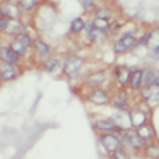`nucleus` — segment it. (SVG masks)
Here are the masks:
<instances>
[{"label": "nucleus", "mask_w": 159, "mask_h": 159, "mask_svg": "<svg viewBox=\"0 0 159 159\" xmlns=\"http://www.w3.org/2000/svg\"><path fill=\"white\" fill-rule=\"evenodd\" d=\"M22 31H24V25L17 19H10L5 33H8V34H20Z\"/></svg>", "instance_id": "obj_13"}, {"label": "nucleus", "mask_w": 159, "mask_h": 159, "mask_svg": "<svg viewBox=\"0 0 159 159\" xmlns=\"http://www.w3.org/2000/svg\"><path fill=\"white\" fill-rule=\"evenodd\" d=\"M145 44L151 52H159V30H153V31L147 33Z\"/></svg>", "instance_id": "obj_6"}, {"label": "nucleus", "mask_w": 159, "mask_h": 159, "mask_svg": "<svg viewBox=\"0 0 159 159\" xmlns=\"http://www.w3.org/2000/svg\"><path fill=\"white\" fill-rule=\"evenodd\" d=\"M86 36H88V39L89 41H97L102 34H103V31L102 30H98L95 25H94V22H91V24H86Z\"/></svg>", "instance_id": "obj_17"}, {"label": "nucleus", "mask_w": 159, "mask_h": 159, "mask_svg": "<svg viewBox=\"0 0 159 159\" xmlns=\"http://www.w3.org/2000/svg\"><path fill=\"white\" fill-rule=\"evenodd\" d=\"M34 48H36V52H38L39 55H48V53H50V47H48L42 39H36V41H34Z\"/></svg>", "instance_id": "obj_19"}, {"label": "nucleus", "mask_w": 159, "mask_h": 159, "mask_svg": "<svg viewBox=\"0 0 159 159\" xmlns=\"http://www.w3.org/2000/svg\"><path fill=\"white\" fill-rule=\"evenodd\" d=\"M100 140H102V145L105 147V150H108L111 153L120 150V139L114 134H103L100 137Z\"/></svg>", "instance_id": "obj_3"}, {"label": "nucleus", "mask_w": 159, "mask_h": 159, "mask_svg": "<svg viewBox=\"0 0 159 159\" xmlns=\"http://www.w3.org/2000/svg\"><path fill=\"white\" fill-rule=\"evenodd\" d=\"M112 105H114L116 108H119V109H123V108L126 106V94H125V92H120L117 97H114Z\"/></svg>", "instance_id": "obj_21"}, {"label": "nucleus", "mask_w": 159, "mask_h": 159, "mask_svg": "<svg viewBox=\"0 0 159 159\" xmlns=\"http://www.w3.org/2000/svg\"><path fill=\"white\" fill-rule=\"evenodd\" d=\"M17 69H16V66L14 64H11V62H5L3 61V64H2V69H0V75H2V80L3 81H10V80H14L16 76H17Z\"/></svg>", "instance_id": "obj_4"}, {"label": "nucleus", "mask_w": 159, "mask_h": 159, "mask_svg": "<svg viewBox=\"0 0 159 159\" xmlns=\"http://www.w3.org/2000/svg\"><path fill=\"white\" fill-rule=\"evenodd\" d=\"M83 67V59L80 56H75V55H70L66 58L64 61V73L69 76V78H76L80 75V70Z\"/></svg>", "instance_id": "obj_1"}, {"label": "nucleus", "mask_w": 159, "mask_h": 159, "mask_svg": "<svg viewBox=\"0 0 159 159\" xmlns=\"http://www.w3.org/2000/svg\"><path fill=\"white\" fill-rule=\"evenodd\" d=\"M105 80V75H103V72H97V73H94V75H91V76H88V84H92V86H97V84H100L102 81Z\"/></svg>", "instance_id": "obj_20"}, {"label": "nucleus", "mask_w": 159, "mask_h": 159, "mask_svg": "<svg viewBox=\"0 0 159 159\" xmlns=\"http://www.w3.org/2000/svg\"><path fill=\"white\" fill-rule=\"evenodd\" d=\"M143 97H145V100L148 103H156L159 100V84L154 83V84L147 86V91H145Z\"/></svg>", "instance_id": "obj_7"}, {"label": "nucleus", "mask_w": 159, "mask_h": 159, "mask_svg": "<svg viewBox=\"0 0 159 159\" xmlns=\"http://www.w3.org/2000/svg\"><path fill=\"white\" fill-rule=\"evenodd\" d=\"M78 2H80V5L83 7L84 11H92L94 10V2L92 0H78Z\"/></svg>", "instance_id": "obj_27"}, {"label": "nucleus", "mask_w": 159, "mask_h": 159, "mask_svg": "<svg viewBox=\"0 0 159 159\" xmlns=\"http://www.w3.org/2000/svg\"><path fill=\"white\" fill-rule=\"evenodd\" d=\"M83 30H86V22L83 17H75L70 22V31L72 33H81Z\"/></svg>", "instance_id": "obj_18"}, {"label": "nucleus", "mask_w": 159, "mask_h": 159, "mask_svg": "<svg viewBox=\"0 0 159 159\" xmlns=\"http://www.w3.org/2000/svg\"><path fill=\"white\" fill-rule=\"evenodd\" d=\"M95 126H97L100 131H105V133L119 129V125H117L114 120H111V119H100V120L95 122Z\"/></svg>", "instance_id": "obj_8"}, {"label": "nucleus", "mask_w": 159, "mask_h": 159, "mask_svg": "<svg viewBox=\"0 0 159 159\" xmlns=\"http://www.w3.org/2000/svg\"><path fill=\"white\" fill-rule=\"evenodd\" d=\"M143 84V70L137 69L131 73V88L133 89H139Z\"/></svg>", "instance_id": "obj_16"}, {"label": "nucleus", "mask_w": 159, "mask_h": 159, "mask_svg": "<svg viewBox=\"0 0 159 159\" xmlns=\"http://www.w3.org/2000/svg\"><path fill=\"white\" fill-rule=\"evenodd\" d=\"M19 5L25 11H33L36 8V0H19Z\"/></svg>", "instance_id": "obj_25"}, {"label": "nucleus", "mask_w": 159, "mask_h": 159, "mask_svg": "<svg viewBox=\"0 0 159 159\" xmlns=\"http://www.w3.org/2000/svg\"><path fill=\"white\" fill-rule=\"evenodd\" d=\"M129 120H131V125H133L134 128H140V126H143L145 122H147V114H145L143 111H140V109H134V111H131V114H129Z\"/></svg>", "instance_id": "obj_5"}, {"label": "nucleus", "mask_w": 159, "mask_h": 159, "mask_svg": "<svg viewBox=\"0 0 159 159\" xmlns=\"http://www.w3.org/2000/svg\"><path fill=\"white\" fill-rule=\"evenodd\" d=\"M154 78H156V72H153V70H143V84H147V86L154 84Z\"/></svg>", "instance_id": "obj_23"}, {"label": "nucleus", "mask_w": 159, "mask_h": 159, "mask_svg": "<svg viewBox=\"0 0 159 159\" xmlns=\"http://www.w3.org/2000/svg\"><path fill=\"white\" fill-rule=\"evenodd\" d=\"M154 83L159 84V72H156V78H154Z\"/></svg>", "instance_id": "obj_29"}, {"label": "nucleus", "mask_w": 159, "mask_h": 159, "mask_svg": "<svg viewBox=\"0 0 159 159\" xmlns=\"http://www.w3.org/2000/svg\"><path fill=\"white\" fill-rule=\"evenodd\" d=\"M139 134H140V137L143 140H147V139H150L153 136V128H150V126H140L139 128Z\"/></svg>", "instance_id": "obj_26"}, {"label": "nucleus", "mask_w": 159, "mask_h": 159, "mask_svg": "<svg viewBox=\"0 0 159 159\" xmlns=\"http://www.w3.org/2000/svg\"><path fill=\"white\" fill-rule=\"evenodd\" d=\"M10 47H11L17 55H24V53L27 52V48H28V45H27V44L19 38V36H17V38H14V39L10 42Z\"/></svg>", "instance_id": "obj_14"}, {"label": "nucleus", "mask_w": 159, "mask_h": 159, "mask_svg": "<svg viewBox=\"0 0 159 159\" xmlns=\"http://www.w3.org/2000/svg\"><path fill=\"white\" fill-rule=\"evenodd\" d=\"M19 56L11 47H2V59L5 62H11V64H16L19 61Z\"/></svg>", "instance_id": "obj_12"}, {"label": "nucleus", "mask_w": 159, "mask_h": 159, "mask_svg": "<svg viewBox=\"0 0 159 159\" xmlns=\"http://www.w3.org/2000/svg\"><path fill=\"white\" fill-rule=\"evenodd\" d=\"M59 66H61L59 59L53 58V59H50V61L44 66V70H45V72H56V70L59 69Z\"/></svg>", "instance_id": "obj_22"}, {"label": "nucleus", "mask_w": 159, "mask_h": 159, "mask_svg": "<svg viewBox=\"0 0 159 159\" xmlns=\"http://www.w3.org/2000/svg\"><path fill=\"white\" fill-rule=\"evenodd\" d=\"M116 76H117V81H119L122 86H125V84H128V81H131V72H129L128 69H125V67L117 69Z\"/></svg>", "instance_id": "obj_15"}, {"label": "nucleus", "mask_w": 159, "mask_h": 159, "mask_svg": "<svg viewBox=\"0 0 159 159\" xmlns=\"http://www.w3.org/2000/svg\"><path fill=\"white\" fill-rule=\"evenodd\" d=\"M97 17L108 19V17H109V13H108V11H105V10H98V11H97Z\"/></svg>", "instance_id": "obj_28"}, {"label": "nucleus", "mask_w": 159, "mask_h": 159, "mask_svg": "<svg viewBox=\"0 0 159 159\" xmlns=\"http://www.w3.org/2000/svg\"><path fill=\"white\" fill-rule=\"evenodd\" d=\"M0 13H2L3 17H10V19H19V16H20V11L16 5L13 7V5H7V3L0 8Z\"/></svg>", "instance_id": "obj_11"}, {"label": "nucleus", "mask_w": 159, "mask_h": 159, "mask_svg": "<svg viewBox=\"0 0 159 159\" xmlns=\"http://www.w3.org/2000/svg\"><path fill=\"white\" fill-rule=\"evenodd\" d=\"M10 2V0H2V3H8Z\"/></svg>", "instance_id": "obj_30"}, {"label": "nucleus", "mask_w": 159, "mask_h": 159, "mask_svg": "<svg viewBox=\"0 0 159 159\" xmlns=\"http://www.w3.org/2000/svg\"><path fill=\"white\" fill-rule=\"evenodd\" d=\"M125 139H126V142H128L129 145H133L134 148H140V147H142V142H143V139L140 137V134L136 133V131H133V129H129V131L125 133Z\"/></svg>", "instance_id": "obj_9"}, {"label": "nucleus", "mask_w": 159, "mask_h": 159, "mask_svg": "<svg viewBox=\"0 0 159 159\" xmlns=\"http://www.w3.org/2000/svg\"><path fill=\"white\" fill-rule=\"evenodd\" d=\"M134 45H136V39H134V36H133L131 33H128V34H123V36L116 42L114 52H116V53H126V52L131 50Z\"/></svg>", "instance_id": "obj_2"}, {"label": "nucleus", "mask_w": 159, "mask_h": 159, "mask_svg": "<svg viewBox=\"0 0 159 159\" xmlns=\"http://www.w3.org/2000/svg\"><path fill=\"white\" fill-rule=\"evenodd\" d=\"M92 22H94V25H95L98 30H102V31H105V30L109 27V22H108V19H103V17H95Z\"/></svg>", "instance_id": "obj_24"}, {"label": "nucleus", "mask_w": 159, "mask_h": 159, "mask_svg": "<svg viewBox=\"0 0 159 159\" xmlns=\"http://www.w3.org/2000/svg\"><path fill=\"white\" fill-rule=\"evenodd\" d=\"M89 100L92 103H95V105H105V103H108V95H106L105 91L95 89V91H92L89 94Z\"/></svg>", "instance_id": "obj_10"}]
</instances>
